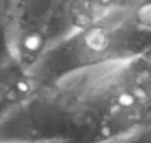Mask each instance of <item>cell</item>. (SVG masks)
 Listing matches in <instances>:
<instances>
[{
	"label": "cell",
	"mask_w": 151,
	"mask_h": 143,
	"mask_svg": "<svg viewBox=\"0 0 151 143\" xmlns=\"http://www.w3.org/2000/svg\"><path fill=\"white\" fill-rule=\"evenodd\" d=\"M128 16L137 28L151 32V0H140L128 6Z\"/></svg>",
	"instance_id": "6da1fadb"
}]
</instances>
